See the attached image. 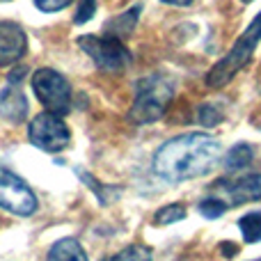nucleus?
<instances>
[{"label":"nucleus","instance_id":"nucleus-1","mask_svg":"<svg viewBox=\"0 0 261 261\" xmlns=\"http://www.w3.org/2000/svg\"><path fill=\"white\" fill-rule=\"evenodd\" d=\"M222 147L206 133H186L172 138L153 156V172L170 184L204 176L218 163Z\"/></svg>","mask_w":261,"mask_h":261},{"label":"nucleus","instance_id":"nucleus-2","mask_svg":"<svg viewBox=\"0 0 261 261\" xmlns=\"http://www.w3.org/2000/svg\"><path fill=\"white\" fill-rule=\"evenodd\" d=\"M174 99V83L167 76H147L135 85V101L130 119L138 124H151L165 115L167 106Z\"/></svg>","mask_w":261,"mask_h":261},{"label":"nucleus","instance_id":"nucleus-3","mask_svg":"<svg viewBox=\"0 0 261 261\" xmlns=\"http://www.w3.org/2000/svg\"><path fill=\"white\" fill-rule=\"evenodd\" d=\"M259 41H261V12L257 14V18L250 23L248 30L241 35V39L231 46L229 53H227L225 58L208 71L206 85L211 87V90H220V87H225L227 83H229L231 78H234L236 73L250 62V58H252V53H254V48H257Z\"/></svg>","mask_w":261,"mask_h":261},{"label":"nucleus","instance_id":"nucleus-4","mask_svg":"<svg viewBox=\"0 0 261 261\" xmlns=\"http://www.w3.org/2000/svg\"><path fill=\"white\" fill-rule=\"evenodd\" d=\"M78 46L94 60V64L106 73H122L130 64V50L122 44V39L110 32L106 35H83L78 37Z\"/></svg>","mask_w":261,"mask_h":261},{"label":"nucleus","instance_id":"nucleus-5","mask_svg":"<svg viewBox=\"0 0 261 261\" xmlns=\"http://www.w3.org/2000/svg\"><path fill=\"white\" fill-rule=\"evenodd\" d=\"M32 90L48 113L67 115L71 108V87L67 78L53 69H37L32 73Z\"/></svg>","mask_w":261,"mask_h":261},{"label":"nucleus","instance_id":"nucleus-6","mask_svg":"<svg viewBox=\"0 0 261 261\" xmlns=\"http://www.w3.org/2000/svg\"><path fill=\"white\" fill-rule=\"evenodd\" d=\"M28 138H30V142L35 144L37 149L55 153L67 147L69 140H71V133H69L67 124L62 122V115H55V113L46 110V113H39L30 122V126H28Z\"/></svg>","mask_w":261,"mask_h":261},{"label":"nucleus","instance_id":"nucleus-7","mask_svg":"<svg viewBox=\"0 0 261 261\" xmlns=\"http://www.w3.org/2000/svg\"><path fill=\"white\" fill-rule=\"evenodd\" d=\"M0 208L14 216H32L37 211L35 193L3 165H0Z\"/></svg>","mask_w":261,"mask_h":261},{"label":"nucleus","instance_id":"nucleus-8","mask_svg":"<svg viewBox=\"0 0 261 261\" xmlns=\"http://www.w3.org/2000/svg\"><path fill=\"white\" fill-rule=\"evenodd\" d=\"M28 53V37L18 23L0 21V67L16 64Z\"/></svg>","mask_w":261,"mask_h":261},{"label":"nucleus","instance_id":"nucleus-9","mask_svg":"<svg viewBox=\"0 0 261 261\" xmlns=\"http://www.w3.org/2000/svg\"><path fill=\"white\" fill-rule=\"evenodd\" d=\"M218 188L229 199L227 206H239L245 202H257L261 199V174H250L243 179H236L231 184H218Z\"/></svg>","mask_w":261,"mask_h":261},{"label":"nucleus","instance_id":"nucleus-10","mask_svg":"<svg viewBox=\"0 0 261 261\" xmlns=\"http://www.w3.org/2000/svg\"><path fill=\"white\" fill-rule=\"evenodd\" d=\"M0 117L5 122L23 124L28 117V96L12 85L3 90L0 92Z\"/></svg>","mask_w":261,"mask_h":261},{"label":"nucleus","instance_id":"nucleus-11","mask_svg":"<svg viewBox=\"0 0 261 261\" xmlns=\"http://www.w3.org/2000/svg\"><path fill=\"white\" fill-rule=\"evenodd\" d=\"M46 259L48 261H87V254L76 239H60L50 245Z\"/></svg>","mask_w":261,"mask_h":261},{"label":"nucleus","instance_id":"nucleus-12","mask_svg":"<svg viewBox=\"0 0 261 261\" xmlns=\"http://www.w3.org/2000/svg\"><path fill=\"white\" fill-rule=\"evenodd\" d=\"M252 156H254L252 147H250V144H245V142H239V144H234V147L229 149V153H227V158H225V167H227L229 172L243 170L245 165H250Z\"/></svg>","mask_w":261,"mask_h":261},{"label":"nucleus","instance_id":"nucleus-13","mask_svg":"<svg viewBox=\"0 0 261 261\" xmlns=\"http://www.w3.org/2000/svg\"><path fill=\"white\" fill-rule=\"evenodd\" d=\"M140 9H142V7H140V5H135V7H130L128 12L119 14L115 21L108 23V32H110V35H115V37H119V35H130V32H133V28H135V23H138Z\"/></svg>","mask_w":261,"mask_h":261},{"label":"nucleus","instance_id":"nucleus-14","mask_svg":"<svg viewBox=\"0 0 261 261\" xmlns=\"http://www.w3.org/2000/svg\"><path fill=\"white\" fill-rule=\"evenodd\" d=\"M239 227L248 243H259L261 241V213H248V216H243L239 220Z\"/></svg>","mask_w":261,"mask_h":261},{"label":"nucleus","instance_id":"nucleus-15","mask_svg":"<svg viewBox=\"0 0 261 261\" xmlns=\"http://www.w3.org/2000/svg\"><path fill=\"white\" fill-rule=\"evenodd\" d=\"M103 261H151V250L144 248V245H128V248L110 254Z\"/></svg>","mask_w":261,"mask_h":261},{"label":"nucleus","instance_id":"nucleus-16","mask_svg":"<svg viewBox=\"0 0 261 261\" xmlns=\"http://www.w3.org/2000/svg\"><path fill=\"white\" fill-rule=\"evenodd\" d=\"M78 174H81V179H85V184L90 186V188L96 193V197H99V202L110 204L115 197H117V195H122V188H110V186H99L94 179H92L90 174H87V172H78Z\"/></svg>","mask_w":261,"mask_h":261},{"label":"nucleus","instance_id":"nucleus-17","mask_svg":"<svg viewBox=\"0 0 261 261\" xmlns=\"http://www.w3.org/2000/svg\"><path fill=\"white\" fill-rule=\"evenodd\" d=\"M186 218V208L181 204H170V206H163L161 211L153 216L156 225H170V222H179Z\"/></svg>","mask_w":261,"mask_h":261},{"label":"nucleus","instance_id":"nucleus-18","mask_svg":"<svg viewBox=\"0 0 261 261\" xmlns=\"http://www.w3.org/2000/svg\"><path fill=\"white\" fill-rule=\"evenodd\" d=\"M227 211V204L222 202V199H216V197H206L202 204H199V213H202L204 218H220L222 213Z\"/></svg>","mask_w":261,"mask_h":261},{"label":"nucleus","instance_id":"nucleus-19","mask_svg":"<svg viewBox=\"0 0 261 261\" xmlns=\"http://www.w3.org/2000/svg\"><path fill=\"white\" fill-rule=\"evenodd\" d=\"M222 119H225V115L216 106H202L199 108V124H204V126H218Z\"/></svg>","mask_w":261,"mask_h":261},{"label":"nucleus","instance_id":"nucleus-20","mask_svg":"<svg viewBox=\"0 0 261 261\" xmlns=\"http://www.w3.org/2000/svg\"><path fill=\"white\" fill-rule=\"evenodd\" d=\"M94 12H96V0H83L78 12H76L73 23H78V25H81V23H87L92 16H94Z\"/></svg>","mask_w":261,"mask_h":261},{"label":"nucleus","instance_id":"nucleus-21","mask_svg":"<svg viewBox=\"0 0 261 261\" xmlns=\"http://www.w3.org/2000/svg\"><path fill=\"white\" fill-rule=\"evenodd\" d=\"M35 5L46 14H53V12H60L64 9L67 5H71V0H35Z\"/></svg>","mask_w":261,"mask_h":261},{"label":"nucleus","instance_id":"nucleus-22","mask_svg":"<svg viewBox=\"0 0 261 261\" xmlns=\"http://www.w3.org/2000/svg\"><path fill=\"white\" fill-rule=\"evenodd\" d=\"M161 3H165V5H174V7H188V5H193L195 0H161Z\"/></svg>","mask_w":261,"mask_h":261},{"label":"nucleus","instance_id":"nucleus-23","mask_svg":"<svg viewBox=\"0 0 261 261\" xmlns=\"http://www.w3.org/2000/svg\"><path fill=\"white\" fill-rule=\"evenodd\" d=\"M222 252H225V254H222V257H227V259H231V257H234V254H236V245H222Z\"/></svg>","mask_w":261,"mask_h":261},{"label":"nucleus","instance_id":"nucleus-24","mask_svg":"<svg viewBox=\"0 0 261 261\" xmlns=\"http://www.w3.org/2000/svg\"><path fill=\"white\" fill-rule=\"evenodd\" d=\"M23 76H25V69H14V73L9 76V83H18Z\"/></svg>","mask_w":261,"mask_h":261},{"label":"nucleus","instance_id":"nucleus-25","mask_svg":"<svg viewBox=\"0 0 261 261\" xmlns=\"http://www.w3.org/2000/svg\"><path fill=\"white\" fill-rule=\"evenodd\" d=\"M243 3H252V0H243Z\"/></svg>","mask_w":261,"mask_h":261},{"label":"nucleus","instance_id":"nucleus-26","mask_svg":"<svg viewBox=\"0 0 261 261\" xmlns=\"http://www.w3.org/2000/svg\"><path fill=\"white\" fill-rule=\"evenodd\" d=\"M0 3H3V0H0Z\"/></svg>","mask_w":261,"mask_h":261},{"label":"nucleus","instance_id":"nucleus-27","mask_svg":"<svg viewBox=\"0 0 261 261\" xmlns=\"http://www.w3.org/2000/svg\"><path fill=\"white\" fill-rule=\"evenodd\" d=\"M259 261H261V259H259Z\"/></svg>","mask_w":261,"mask_h":261}]
</instances>
